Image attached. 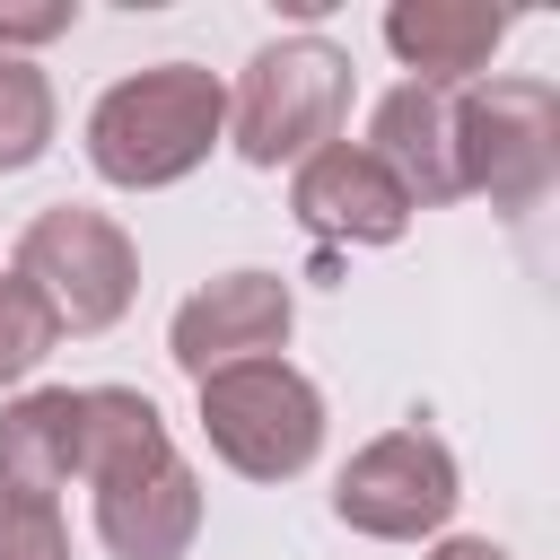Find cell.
I'll list each match as a JSON object with an SVG mask.
<instances>
[{"label": "cell", "instance_id": "cell-12", "mask_svg": "<svg viewBox=\"0 0 560 560\" xmlns=\"http://www.w3.org/2000/svg\"><path fill=\"white\" fill-rule=\"evenodd\" d=\"M70 472H79V394L70 385L18 394L0 411V490L52 499V490H70Z\"/></svg>", "mask_w": 560, "mask_h": 560}, {"label": "cell", "instance_id": "cell-13", "mask_svg": "<svg viewBox=\"0 0 560 560\" xmlns=\"http://www.w3.org/2000/svg\"><path fill=\"white\" fill-rule=\"evenodd\" d=\"M166 455H175V438H166V420H158L149 394H131V385H79V481L88 490L131 481V472H149Z\"/></svg>", "mask_w": 560, "mask_h": 560}, {"label": "cell", "instance_id": "cell-5", "mask_svg": "<svg viewBox=\"0 0 560 560\" xmlns=\"http://www.w3.org/2000/svg\"><path fill=\"white\" fill-rule=\"evenodd\" d=\"M18 280L52 306L61 332H105V324H122V306H131V289H140V254H131V236H122L105 210L61 201V210L26 219V236H18Z\"/></svg>", "mask_w": 560, "mask_h": 560}, {"label": "cell", "instance_id": "cell-3", "mask_svg": "<svg viewBox=\"0 0 560 560\" xmlns=\"http://www.w3.org/2000/svg\"><path fill=\"white\" fill-rule=\"evenodd\" d=\"M560 175V96L551 79H490L455 96V184L525 219Z\"/></svg>", "mask_w": 560, "mask_h": 560}, {"label": "cell", "instance_id": "cell-16", "mask_svg": "<svg viewBox=\"0 0 560 560\" xmlns=\"http://www.w3.org/2000/svg\"><path fill=\"white\" fill-rule=\"evenodd\" d=\"M0 560H70V525L52 499H9L0 490Z\"/></svg>", "mask_w": 560, "mask_h": 560}, {"label": "cell", "instance_id": "cell-14", "mask_svg": "<svg viewBox=\"0 0 560 560\" xmlns=\"http://www.w3.org/2000/svg\"><path fill=\"white\" fill-rule=\"evenodd\" d=\"M52 149V79L18 52H0V175L35 166Z\"/></svg>", "mask_w": 560, "mask_h": 560}, {"label": "cell", "instance_id": "cell-7", "mask_svg": "<svg viewBox=\"0 0 560 560\" xmlns=\"http://www.w3.org/2000/svg\"><path fill=\"white\" fill-rule=\"evenodd\" d=\"M298 306H289V280L280 271H219L210 289H192L166 324V350L175 368L201 385L219 368H245V359H280Z\"/></svg>", "mask_w": 560, "mask_h": 560}, {"label": "cell", "instance_id": "cell-11", "mask_svg": "<svg viewBox=\"0 0 560 560\" xmlns=\"http://www.w3.org/2000/svg\"><path fill=\"white\" fill-rule=\"evenodd\" d=\"M385 44L402 52V70H420V88L455 96L508 44V9H490V0H394L385 9Z\"/></svg>", "mask_w": 560, "mask_h": 560}, {"label": "cell", "instance_id": "cell-17", "mask_svg": "<svg viewBox=\"0 0 560 560\" xmlns=\"http://www.w3.org/2000/svg\"><path fill=\"white\" fill-rule=\"evenodd\" d=\"M70 18H79V0H0V52L26 61V44L70 35Z\"/></svg>", "mask_w": 560, "mask_h": 560}, {"label": "cell", "instance_id": "cell-4", "mask_svg": "<svg viewBox=\"0 0 560 560\" xmlns=\"http://www.w3.org/2000/svg\"><path fill=\"white\" fill-rule=\"evenodd\" d=\"M201 438L228 472L245 481H289L324 446V394L289 359H245L201 376Z\"/></svg>", "mask_w": 560, "mask_h": 560}, {"label": "cell", "instance_id": "cell-9", "mask_svg": "<svg viewBox=\"0 0 560 560\" xmlns=\"http://www.w3.org/2000/svg\"><path fill=\"white\" fill-rule=\"evenodd\" d=\"M402 192H411V210L420 201H455L464 184H455V96L446 88H420V79H402L394 96H376V122H368V140H359Z\"/></svg>", "mask_w": 560, "mask_h": 560}, {"label": "cell", "instance_id": "cell-6", "mask_svg": "<svg viewBox=\"0 0 560 560\" xmlns=\"http://www.w3.org/2000/svg\"><path fill=\"white\" fill-rule=\"evenodd\" d=\"M455 455H446V438H429V429H385V438H368L350 464H341V481H332V516L350 525V534H376V542H420V534H438L446 516H455Z\"/></svg>", "mask_w": 560, "mask_h": 560}, {"label": "cell", "instance_id": "cell-18", "mask_svg": "<svg viewBox=\"0 0 560 560\" xmlns=\"http://www.w3.org/2000/svg\"><path fill=\"white\" fill-rule=\"evenodd\" d=\"M429 560H508V551H499V542H481V534H446Z\"/></svg>", "mask_w": 560, "mask_h": 560}, {"label": "cell", "instance_id": "cell-2", "mask_svg": "<svg viewBox=\"0 0 560 560\" xmlns=\"http://www.w3.org/2000/svg\"><path fill=\"white\" fill-rule=\"evenodd\" d=\"M341 114H350V52L324 35H280L245 61L228 131L245 166H298L341 131Z\"/></svg>", "mask_w": 560, "mask_h": 560}, {"label": "cell", "instance_id": "cell-15", "mask_svg": "<svg viewBox=\"0 0 560 560\" xmlns=\"http://www.w3.org/2000/svg\"><path fill=\"white\" fill-rule=\"evenodd\" d=\"M52 341H61V324H52V306L9 271L0 280V385H26L44 359H52Z\"/></svg>", "mask_w": 560, "mask_h": 560}, {"label": "cell", "instance_id": "cell-1", "mask_svg": "<svg viewBox=\"0 0 560 560\" xmlns=\"http://www.w3.org/2000/svg\"><path fill=\"white\" fill-rule=\"evenodd\" d=\"M228 131V88L201 70V61H158V70H131L96 96L88 114V166L122 192H158V184H184Z\"/></svg>", "mask_w": 560, "mask_h": 560}, {"label": "cell", "instance_id": "cell-8", "mask_svg": "<svg viewBox=\"0 0 560 560\" xmlns=\"http://www.w3.org/2000/svg\"><path fill=\"white\" fill-rule=\"evenodd\" d=\"M289 210L298 228H315L324 245H394L411 228V192L350 140H324L315 158H298L289 175Z\"/></svg>", "mask_w": 560, "mask_h": 560}, {"label": "cell", "instance_id": "cell-10", "mask_svg": "<svg viewBox=\"0 0 560 560\" xmlns=\"http://www.w3.org/2000/svg\"><path fill=\"white\" fill-rule=\"evenodd\" d=\"M96 534L114 560H184L192 534H201V481L184 455L131 472V481H105L96 490Z\"/></svg>", "mask_w": 560, "mask_h": 560}]
</instances>
